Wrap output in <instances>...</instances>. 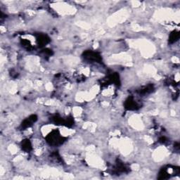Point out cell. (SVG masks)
<instances>
[{
    "label": "cell",
    "mask_w": 180,
    "mask_h": 180,
    "mask_svg": "<svg viewBox=\"0 0 180 180\" xmlns=\"http://www.w3.org/2000/svg\"><path fill=\"white\" fill-rule=\"evenodd\" d=\"M62 137H60V134H56V132H53L49 136L48 142L51 145H58L63 142Z\"/></svg>",
    "instance_id": "6da1fadb"
},
{
    "label": "cell",
    "mask_w": 180,
    "mask_h": 180,
    "mask_svg": "<svg viewBox=\"0 0 180 180\" xmlns=\"http://www.w3.org/2000/svg\"><path fill=\"white\" fill-rule=\"evenodd\" d=\"M85 58L89 61H99L101 60L100 56L97 53L94 51H87L85 53Z\"/></svg>",
    "instance_id": "7a4b0ae2"
},
{
    "label": "cell",
    "mask_w": 180,
    "mask_h": 180,
    "mask_svg": "<svg viewBox=\"0 0 180 180\" xmlns=\"http://www.w3.org/2000/svg\"><path fill=\"white\" fill-rule=\"evenodd\" d=\"M36 121H37V116L35 115H31V116H30L28 118L25 119L22 123L21 126H22V127L23 128H27L29 127L30 126L33 125V123H35Z\"/></svg>",
    "instance_id": "3957f363"
},
{
    "label": "cell",
    "mask_w": 180,
    "mask_h": 180,
    "mask_svg": "<svg viewBox=\"0 0 180 180\" xmlns=\"http://www.w3.org/2000/svg\"><path fill=\"white\" fill-rule=\"evenodd\" d=\"M125 106L129 110H135L138 107V104L137 102H135L133 98H129L126 101Z\"/></svg>",
    "instance_id": "277c9868"
},
{
    "label": "cell",
    "mask_w": 180,
    "mask_h": 180,
    "mask_svg": "<svg viewBox=\"0 0 180 180\" xmlns=\"http://www.w3.org/2000/svg\"><path fill=\"white\" fill-rule=\"evenodd\" d=\"M49 42V37H47L46 35H40L39 37L37 38V42L38 44L41 45V46H44V44H46Z\"/></svg>",
    "instance_id": "5b68a950"
},
{
    "label": "cell",
    "mask_w": 180,
    "mask_h": 180,
    "mask_svg": "<svg viewBox=\"0 0 180 180\" xmlns=\"http://www.w3.org/2000/svg\"><path fill=\"white\" fill-rule=\"evenodd\" d=\"M32 146L29 140H24L22 142V149L25 151H29L31 149Z\"/></svg>",
    "instance_id": "8992f818"
},
{
    "label": "cell",
    "mask_w": 180,
    "mask_h": 180,
    "mask_svg": "<svg viewBox=\"0 0 180 180\" xmlns=\"http://www.w3.org/2000/svg\"><path fill=\"white\" fill-rule=\"evenodd\" d=\"M179 35L178 32L174 31V32H173V33H171L170 37V41L171 42H176L177 40L179 39Z\"/></svg>",
    "instance_id": "52a82bcc"
}]
</instances>
